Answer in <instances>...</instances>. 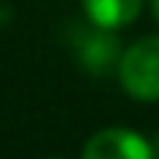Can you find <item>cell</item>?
I'll use <instances>...</instances> for the list:
<instances>
[{"label":"cell","mask_w":159,"mask_h":159,"mask_svg":"<svg viewBox=\"0 0 159 159\" xmlns=\"http://www.w3.org/2000/svg\"><path fill=\"white\" fill-rule=\"evenodd\" d=\"M150 6H153V15H156V21H159V0H150Z\"/></svg>","instance_id":"5"},{"label":"cell","mask_w":159,"mask_h":159,"mask_svg":"<svg viewBox=\"0 0 159 159\" xmlns=\"http://www.w3.org/2000/svg\"><path fill=\"white\" fill-rule=\"evenodd\" d=\"M53 159H62V156H53Z\"/></svg>","instance_id":"7"},{"label":"cell","mask_w":159,"mask_h":159,"mask_svg":"<svg viewBox=\"0 0 159 159\" xmlns=\"http://www.w3.org/2000/svg\"><path fill=\"white\" fill-rule=\"evenodd\" d=\"M83 159H159L153 144L127 127H106L97 130L85 142Z\"/></svg>","instance_id":"3"},{"label":"cell","mask_w":159,"mask_h":159,"mask_svg":"<svg viewBox=\"0 0 159 159\" xmlns=\"http://www.w3.org/2000/svg\"><path fill=\"white\" fill-rule=\"evenodd\" d=\"M118 77L130 97L144 103L159 100V35L127 47L118 62Z\"/></svg>","instance_id":"1"},{"label":"cell","mask_w":159,"mask_h":159,"mask_svg":"<svg viewBox=\"0 0 159 159\" xmlns=\"http://www.w3.org/2000/svg\"><path fill=\"white\" fill-rule=\"evenodd\" d=\"M83 9L89 21L118 30L136 21V15L142 12V0H83Z\"/></svg>","instance_id":"4"},{"label":"cell","mask_w":159,"mask_h":159,"mask_svg":"<svg viewBox=\"0 0 159 159\" xmlns=\"http://www.w3.org/2000/svg\"><path fill=\"white\" fill-rule=\"evenodd\" d=\"M71 30H74L71 44H74V53H77L80 65L85 71H91V74H109L112 68H118L124 50H121L118 35L109 27H100V24L91 21V27L74 24Z\"/></svg>","instance_id":"2"},{"label":"cell","mask_w":159,"mask_h":159,"mask_svg":"<svg viewBox=\"0 0 159 159\" xmlns=\"http://www.w3.org/2000/svg\"><path fill=\"white\" fill-rule=\"evenodd\" d=\"M153 150H156V156H159V136H156V142H153Z\"/></svg>","instance_id":"6"}]
</instances>
